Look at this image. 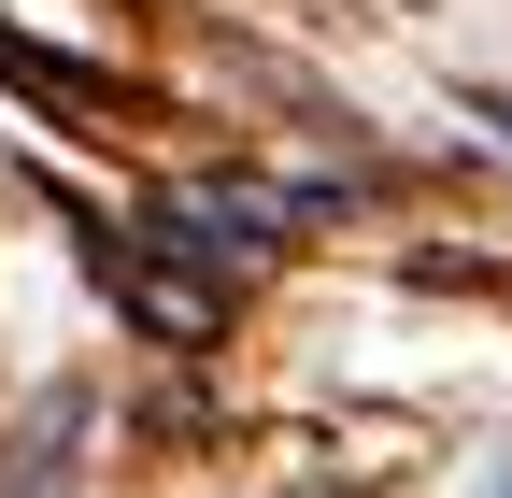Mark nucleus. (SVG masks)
<instances>
[{"instance_id": "obj_1", "label": "nucleus", "mask_w": 512, "mask_h": 498, "mask_svg": "<svg viewBox=\"0 0 512 498\" xmlns=\"http://www.w3.org/2000/svg\"><path fill=\"white\" fill-rule=\"evenodd\" d=\"M57 228L86 242V271H100V299L143 342H228V271H200V257H171V242L143 228V214H100V200H57Z\"/></svg>"}, {"instance_id": "obj_2", "label": "nucleus", "mask_w": 512, "mask_h": 498, "mask_svg": "<svg viewBox=\"0 0 512 498\" xmlns=\"http://www.w3.org/2000/svg\"><path fill=\"white\" fill-rule=\"evenodd\" d=\"M0 86H29L43 114H128V100H143L128 72H100V57H57V43H15V29H0Z\"/></svg>"}, {"instance_id": "obj_3", "label": "nucleus", "mask_w": 512, "mask_h": 498, "mask_svg": "<svg viewBox=\"0 0 512 498\" xmlns=\"http://www.w3.org/2000/svg\"><path fill=\"white\" fill-rule=\"evenodd\" d=\"M72 442H86V385H43V399H29V427L0 442V498H43L57 470H72Z\"/></svg>"}, {"instance_id": "obj_4", "label": "nucleus", "mask_w": 512, "mask_h": 498, "mask_svg": "<svg viewBox=\"0 0 512 498\" xmlns=\"http://www.w3.org/2000/svg\"><path fill=\"white\" fill-rule=\"evenodd\" d=\"M470 114H484V129H498V143H512V86H470Z\"/></svg>"}, {"instance_id": "obj_5", "label": "nucleus", "mask_w": 512, "mask_h": 498, "mask_svg": "<svg viewBox=\"0 0 512 498\" xmlns=\"http://www.w3.org/2000/svg\"><path fill=\"white\" fill-rule=\"evenodd\" d=\"M470 498H512V456H484V484H470Z\"/></svg>"}, {"instance_id": "obj_6", "label": "nucleus", "mask_w": 512, "mask_h": 498, "mask_svg": "<svg viewBox=\"0 0 512 498\" xmlns=\"http://www.w3.org/2000/svg\"><path fill=\"white\" fill-rule=\"evenodd\" d=\"M299 498H328V484H299Z\"/></svg>"}]
</instances>
